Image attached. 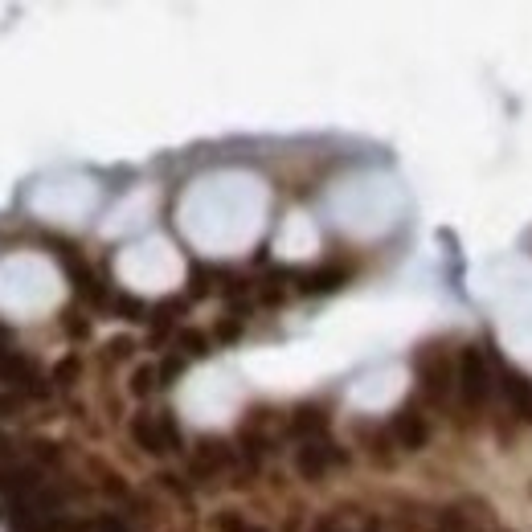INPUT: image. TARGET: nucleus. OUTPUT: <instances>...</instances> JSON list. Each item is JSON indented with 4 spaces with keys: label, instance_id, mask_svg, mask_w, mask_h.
Masks as SVG:
<instances>
[{
    "label": "nucleus",
    "instance_id": "obj_3",
    "mask_svg": "<svg viewBox=\"0 0 532 532\" xmlns=\"http://www.w3.org/2000/svg\"><path fill=\"white\" fill-rule=\"evenodd\" d=\"M95 205V185L86 176H50L29 197V209L41 221H82Z\"/></svg>",
    "mask_w": 532,
    "mask_h": 532
},
{
    "label": "nucleus",
    "instance_id": "obj_1",
    "mask_svg": "<svg viewBox=\"0 0 532 532\" xmlns=\"http://www.w3.org/2000/svg\"><path fill=\"white\" fill-rule=\"evenodd\" d=\"M262 217V189L254 176H217L189 193L185 201V230L205 250H234L246 246Z\"/></svg>",
    "mask_w": 532,
    "mask_h": 532
},
{
    "label": "nucleus",
    "instance_id": "obj_16",
    "mask_svg": "<svg viewBox=\"0 0 532 532\" xmlns=\"http://www.w3.org/2000/svg\"><path fill=\"white\" fill-rule=\"evenodd\" d=\"M528 492H532V487H528Z\"/></svg>",
    "mask_w": 532,
    "mask_h": 532
},
{
    "label": "nucleus",
    "instance_id": "obj_10",
    "mask_svg": "<svg viewBox=\"0 0 532 532\" xmlns=\"http://www.w3.org/2000/svg\"><path fill=\"white\" fill-rule=\"evenodd\" d=\"M496 381H500V389H504V397H508L512 414H516L520 422H532V381H528L520 369H512V365H504V369L496 373Z\"/></svg>",
    "mask_w": 532,
    "mask_h": 532
},
{
    "label": "nucleus",
    "instance_id": "obj_8",
    "mask_svg": "<svg viewBox=\"0 0 532 532\" xmlns=\"http://www.w3.org/2000/svg\"><path fill=\"white\" fill-rule=\"evenodd\" d=\"M340 459H344V455L332 447L328 438H307L303 447H299V455H295V467H299L303 479H324Z\"/></svg>",
    "mask_w": 532,
    "mask_h": 532
},
{
    "label": "nucleus",
    "instance_id": "obj_12",
    "mask_svg": "<svg viewBox=\"0 0 532 532\" xmlns=\"http://www.w3.org/2000/svg\"><path fill=\"white\" fill-rule=\"evenodd\" d=\"M0 381H17V385H25V381H37L33 365H29V361L21 357V352L9 344L5 328H0Z\"/></svg>",
    "mask_w": 532,
    "mask_h": 532
},
{
    "label": "nucleus",
    "instance_id": "obj_11",
    "mask_svg": "<svg viewBox=\"0 0 532 532\" xmlns=\"http://www.w3.org/2000/svg\"><path fill=\"white\" fill-rule=\"evenodd\" d=\"M393 438H397V447H402V451H422L426 442H430L426 414H418V410H397L393 414Z\"/></svg>",
    "mask_w": 532,
    "mask_h": 532
},
{
    "label": "nucleus",
    "instance_id": "obj_2",
    "mask_svg": "<svg viewBox=\"0 0 532 532\" xmlns=\"http://www.w3.org/2000/svg\"><path fill=\"white\" fill-rule=\"evenodd\" d=\"M62 299L58 271L37 254H13L0 262V312L17 320H33Z\"/></svg>",
    "mask_w": 532,
    "mask_h": 532
},
{
    "label": "nucleus",
    "instance_id": "obj_7",
    "mask_svg": "<svg viewBox=\"0 0 532 532\" xmlns=\"http://www.w3.org/2000/svg\"><path fill=\"white\" fill-rule=\"evenodd\" d=\"M185 402H189L193 418H226L234 406V385L226 373H201V377H193Z\"/></svg>",
    "mask_w": 532,
    "mask_h": 532
},
{
    "label": "nucleus",
    "instance_id": "obj_13",
    "mask_svg": "<svg viewBox=\"0 0 532 532\" xmlns=\"http://www.w3.org/2000/svg\"><path fill=\"white\" fill-rule=\"evenodd\" d=\"M312 242H316V234H312V226L295 213L291 221H287V234L279 238V250L283 254H303V250H312Z\"/></svg>",
    "mask_w": 532,
    "mask_h": 532
},
{
    "label": "nucleus",
    "instance_id": "obj_15",
    "mask_svg": "<svg viewBox=\"0 0 532 532\" xmlns=\"http://www.w3.org/2000/svg\"><path fill=\"white\" fill-rule=\"evenodd\" d=\"M340 279H344L340 271H320V275H307V279H303V291H307V295H324V291H336V287H340Z\"/></svg>",
    "mask_w": 532,
    "mask_h": 532
},
{
    "label": "nucleus",
    "instance_id": "obj_9",
    "mask_svg": "<svg viewBox=\"0 0 532 532\" xmlns=\"http://www.w3.org/2000/svg\"><path fill=\"white\" fill-rule=\"evenodd\" d=\"M131 434H136V442L152 455H164L168 447H176V430L164 414H140L136 422H131Z\"/></svg>",
    "mask_w": 532,
    "mask_h": 532
},
{
    "label": "nucleus",
    "instance_id": "obj_6",
    "mask_svg": "<svg viewBox=\"0 0 532 532\" xmlns=\"http://www.w3.org/2000/svg\"><path fill=\"white\" fill-rule=\"evenodd\" d=\"M492 389H496V369H492V361H487V352L479 344L463 348V357H459V397H463V406L479 410L487 397H492Z\"/></svg>",
    "mask_w": 532,
    "mask_h": 532
},
{
    "label": "nucleus",
    "instance_id": "obj_4",
    "mask_svg": "<svg viewBox=\"0 0 532 532\" xmlns=\"http://www.w3.org/2000/svg\"><path fill=\"white\" fill-rule=\"evenodd\" d=\"M119 275L123 283L140 287V291H164L176 283V275H181V262H176V254L168 250V242H140L131 246L123 258H119Z\"/></svg>",
    "mask_w": 532,
    "mask_h": 532
},
{
    "label": "nucleus",
    "instance_id": "obj_5",
    "mask_svg": "<svg viewBox=\"0 0 532 532\" xmlns=\"http://www.w3.org/2000/svg\"><path fill=\"white\" fill-rule=\"evenodd\" d=\"M418 389L434 406H442V402H447V393L459 389V369L451 365V357H447V348H442V344H430V348L418 352Z\"/></svg>",
    "mask_w": 532,
    "mask_h": 532
},
{
    "label": "nucleus",
    "instance_id": "obj_14",
    "mask_svg": "<svg viewBox=\"0 0 532 532\" xmlns=\"http://www.w3.org/2000/svg\"><path fill=\"white\" fill-rule=\"evenodd\" d=\"M193 463H197V471H221V467H230V447L226 442H205Z\"/></svg>",
    "mask_w": 532,
    "mask_h": 532
}]
</instances>
